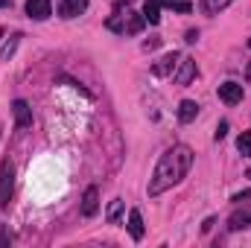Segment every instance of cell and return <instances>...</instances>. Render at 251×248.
I'll return each mask as SVG.
<instances>
[{"label":"cell","mask_w":251,"mask_h":248,"mask_svg":"<svg viewBox=\"0 0 251 248\" xmlns=\"http://www.w3.org/2000/svg\"><path fill=\"white\" fill-rule=\"evenodd\" d=\"M26 15L32 21H47L53 15V6H50V0H26Z\"/></svg>","instance_id":"7"},{"label":"cell","mask_w":251,"mask_h":248,"mask_svg":"<svg viewBox=\"0 0 251 248\" xmlns=\"http://www.w3.org/2000/svg\"><path fill=\"white\" fill-rule=\"evenodd\" d=\"M123 207H126L123 198H114V201H111V207H108V213H105V219H108L111 225H117V222L123 219Z\"/></svg>","instance_id":"15"},{"label":"cell","mask_w":251,"mask_h":248,"mask_svg":"<svg viewBox=\"0 0 251 248\" xmlns=\"http://www.w3.org/2000/svg\"><path fill=\"white\" fill-rule=\"evenodd\" d=\"M128 234H131V240H143V216H140V210L128 213Z\"/></svg>","instance_id":"12"},{"label":"cell","mask_w":251,"mask_h":248,"mask_svg":"<svg viewBox=\"0 0 251 248\" xmlns=\"http://www.w3.org/2000/svg\"><path fill=\"white\" fill-rule=\"evenodd\" d=\"M213 225H216V219H213V216H210V219H204V225H201V231H204V234H207V231H210V228H213Z\"/></svg>","instance_id":"22"},{"label":"cell","mask_w":251,"mask_h":248,"mask_svg":"<svg viewBox=\"0 0 251 248\" xmlns=\"http://www.w3.org/2000/svg\"><path fill=\"white\" fill-rule=\"evenodd\" d=\"M12 6V0H0V9H9Z\"/></svg>","instance_id":"26"},{"label":"cell","mask_w":251,"mask_h":248,"mask_svg":"<svg viewBox=\"0 0 251 248\" xmlns=\"http://www.w3.org/2000/svg\"><path fill=\"white\" fill-rule=\"evenodd\" d=\"M251 198V190H243V193H237V196H234V201H237V204H243V201H249Z\"/></svg>","instance_id":"20"},{"label":"cell","mask_w":251,"mask_h":248,"mask_svg":"<svg viewBox=\"0 0 251 248\" xmlns=\"http://www.w3.org/2000/svg\"><path fill=\"white\" fill-rule=\"evenodd\" d=\"M196 38H199V32H196V29H190V32H187V38H184V41H190V44H193Z\"/></svg>","instance_id":"24"},{"label":"cell","mask_w":251,"mask_h":248,"mask_svg":"<svg viewBox=\"0 0 251 248\" xmlns=\"http://www.w3.org/2000/svg\"><path fill=\"white\" fill-rule=\"evenodd\" d=\"M190 167H193V149L184 146V143L170 146L161 155V161H158V167H155V173L149 178V196H161L164 190L181 184L187 178Z\"/></svg>","instance_id":"1"},{"label":"cell","mask_w":251,"mask_h":248,"mask_svg":"<svg viewBox=\"0 0 251 248\" xmlns=\"http://www.w3.org/2000/svg\"><path fill=\"white\" fill-rule=\"evenodd\" d=\"M234 0H201V9L207 12V15H219L222 9H228Z\"/></svg>","instance_id":"16"},{"label":"cell","mask_w":251,"mask_h":248,"mask_svg":"<svg viewBox=\"0 0 251 248\" xmlns=\"http://www.w3.org/2000/svg\"><path fill=\"white\" fill-rule=\"evenodd\" d=\"M246 175H249V178H251V170H249V173H246Z\"/></svg>","instance_id":"27"},{"label":"cell","mask_w":251,"mask_h":248,"mask_svg":"<svg viewBox=\"0 0 251 248\" xmlns=\"http://www.w3.org/2000/svg\"><path fill=\"white\" fill-rule=\"evenodd\" d=\"M237 149H240L243 158H251V131H243V134L237 137Z\"/></svg>","instance_id":"17"},{"label":"cell","mask_w":251,"mask_h":248,"mask_svg":"<svg viewBox=\"0 0 251 248\" xmlns=\"http://www.w3.org/2000/svg\"><path fill=\"white\" fill-rule=\"evenodd\" d=\"M15 44H18V38H12V41H9V44H6V47L0 50V62H6V59H9V56L15 53Z\"/></svg>","instance_id":"18"},{"label":"cell","mask_w":251,"mask_h":248,"mask_svg":"<svg viewBox=\"0 0 251 248\" xmlns=\"http://www.w3.org/2000/svg\"><path fill=\"white\" fill-rule=\"evenodd\" d=\"M196 114H199V102L184 99V102L178 105V120H181V123H193V120H196Z\"/></svg>","instance_id":"13"},{"label":"cell","mask_w":251,"mask_h":248,"mask_svg":"<svg viewBox=\"0 0 251 248\" xmlns=\"http://www.w3.org/2000/svg\"><path fill=\"white\" fill-rule=\"evenodd\" d=\"M143 18L149 24H161V3L158 0H146L143 3Z\"/></svg>","instance_id":"14"},{"label":"cell","mask_w":251,"mask_h":248,"mask_svg":"<svg viewBox=\"0 0 251 248\" xmlns=\"http://www.w3.org/2000/svg\"><path fill=\"white\" fill-rule=\"evenodd\" d=\"M196 76V62L193 59H181V70L176 73V85H190Z\"/></svg>","instance_id":"11"},{"label":"cell","mask_w":251,"mask_h":248,"mask_svg":"<svg viewBox=\"0 0 251 248\" xmlns=\"http://www.w3.org/2000/svg\"><path fill=\"white\" fill-rule=\"evenodd\" d=\"M158 3H161V6H170V9H173V6H176L178 0H158Z\"/></svg>","instance_id":"25"},{"label":"cell","mask_w":251,"mask_h":248,"mask_svg":"<svg viewBox=\"0 0 251 248\" xmlns=\"http://www.w3.org/2000/svg\"><path fill=\"white\" fill-rule=\"evenodd\" d=\"M97 210H100V190L88 187L85 196H82V213L85 216H97Z\"/></svg>","instance_id":"9"},{"label":"cell","mask_w":251,"mask_h":248,"mask_svg":"<svg viewBox=\"0 0 251 248\" xmlns=\"http://www.w3.org/2000/svg\"><path fill=\"white\" fill-rule=\"evenodd\" d=\"M225 134H228V120H222V123L216 125V134H213V137H216V140H222Z\"/></svg>","instance_id":"19"},{"label":"cell","mask_w":251,"mask_h":248,"mask_svg":"<svg viewBox=\"0 0 251 248\" xmlns=\"http://www.w3.org/2000/svg\"><path fill=\"white\" fill-rule=\"evenodd\" d=\"M9 240H12V237H9V231H0V248L9 246Z\"/></svg>","instance_id":"23"},{"label":"cell","mask_w":251,"mask_h":248,"mask_svg":"<svg viewBox=\"0 0 251 248\" xmlns=\"http://www.w3.org/2000/svg\"><path fill=\"white\" fill-rule=\"evenodd\" d=\"M85 9H88V0H62L59 15H62L64 21H70V18H79Z\"/></svg>","instance_id":"10"},{"label":"cell","mask_w":251,"mask_h":248,"mask_svg":"<svg viewBox=\"0 0 251 248\" xmlns=\"http://www.w3.org/2000/svg\"><path fill=\"white\" fill-rule=\"evenodd\" d=\"M120 15V12H117ZM120 21H123V35H137L140 29H143V24H146V18H143V12L137 15V12H128V6H126V15H120Z\"/></svg>","instance_id":"5"},{"label":"cell","mask_w":251,"mask_h":248,"mask_svg":"<svg viewBox=\"0 0 251 248\" xmlns=\"http://www.w3.org/2000/svg\"><path fill=\"white\" fill-rule=\"evenodd\" d=\"M228 228L231 231H246V228H251V207H237L231 213V219H228Z\"/></svg>","instance_id":"8"},{"label":"cell","mask_w":251,"mask_h":248,"mask_svg":"<svg viewBox=\"0 0 251 248\" xmlns=\"http://www.w3.org/2000/svg\"><path fill=\"white\" fill-rule=\"evenodd\" d=\"M249 47H251V38H249Z\"/></svg>","instance_id":"28"},{"label":"cell","mask_w":251,"mask_h":248,"mask_svg":"<svg viewBox=\"0 0 251 248\" xmlns=\"http://www.w3.org/2000/svg\"><path fill=\"white\" fill-rule=\"evenodd\" d=\"M161 44V38H149V41H143V50H155Z\"/></svg>","instance_id":"21"},{"label":"cell","mask_w":251,"mask_h":248,"mask_svg":"<svg viewBox=\"0 0 251 248\" xmlns=\"http://www.w3.org/2000/svg\"><path fill=\"white\" fill-rule=\"evenodd\" d=\"M12 190H15V170H12V164L6 161V164L0 167V207H6V204H9Z\"/></svg>","instance_id":"2"},{"label":"cell","mask_w":251,"mask_h":248,"mask_svg":"<svg viewBox=\"0 0 251 248\" xmlns=\"http://www.w3.org/2000/svg\"><path fill=\"white\" fill-rule=\"evenodd\" d=\"M178 64H181V56L173 50V53H167L164 59H158V62L152 64V76H173Z\"/></svg>","instance_id":"4"},{"label":"cell","mask_w":251,"mask_h":248,"mask_svg":"<svg viewBox=\"0 0 251 248\" xmlns=\"http://www.w3.org/2000/svg\"><path fill=\"white\" fill-rule=\"evenodd\" d=\"M12 114H15V125H18L21 131L32 125V108H29L24 99H15V102H12Z\"/></svg>","instance_id":"6"},{"label":"cell","mask_w":251,"mask_h":248,"mask_svg":"<svg viewBox=\"0 0 251 248\" xmlns=\"http://www.w3.org/2000/svg\"><path fill=\"white\" fill-rule=\"evenodd\" d=\"M243 97H246V88H243L240 82H222V85H219V99H222L225 105H240Z\"/></svg>","instance_id":"3"}]
</instances>
